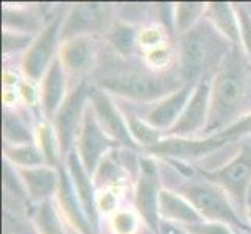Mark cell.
<instances>
[{"instance_id":"8fae6325","label":"cell","mask_w":251,"mask_h":234,"mask_svg":"<svg viewBox=\"0 0 251 234\" xmlns=\"http://www.w3.org/2000/svg\"><path fill=\"white\" fill-rule=\"evenodd\" d=\"M211 86H212V78L203 80L195 86L192 97H190L183 114L178 119V122L164 136L192 139V136L197 134L200 130H206L207 120H209Z\"/></svg>"},{"instance_id":"44dd1931","label":"cell","mask_w":251,"mask_h":234,"mask_svg":"<svg viewBox=\"0 0 251 234\" xmlns=\"http://www.w3.org/2000/svg\"><path fill=\"white\" fill-rule=\"evenodd\" d=\"M204 17L217 28L232 46L240 44L239 19L234 6L226 2H211L206 3Z\"/></svg>"},{"instance_id":"cb8c5ba5","label":"cell","mask_w":251,"mask_h":234,"mask_svg":"<svg viewBox=\"0 0 251 234\" xmlns=\"http://www.w3.org/2000/svg\"><path fill=\"white\" fill-rule=\"evenodd\" d=\"M2 17L3 30L31 34L41 27L39 14H36L33 10H11V8L5 6L2 11Z\"/></svg>"},{"instance_id":"4316f807","label":"cell","mask_w":251,"mask_h":234,"mask_svg":"<svg viewBox=\"0 0 251 234\" xmlns=\"http://www.w3.org/2000/svg\"><path fill=\"white\" fill-rule=\"evenodd\" d=\"M38 141H39L38 145L41 152L46 156L47 166L58 167V161L61 159V153H59L58 137H56L53 125L49 122L41 124L38 128Z\"/></svg>"},{"instance_id":"d6986e66","label":"cell","mask_w":251,"mask_h":234,"mask_svg":"<svg viewBox=\"0 0 251 234\" xmlns=\"http://www.w3.org/2000/svg\"><path fill=\"white\" fill-rule=\"evenodd\" d=\"M17 173L27 190L28 198L34 202L51 200V195L58 192L59 186V169L51 166H41L31 169H17Z\"/></svg>"},{"instance_id":"603a6c76","label":"cell","mask_w":251,"mask_h":234,"mask_svg":"<svg viewBox=\"0 0 251 234\" xmlns=\"http://www.w3.org/2000/svg\"><path fill=\"white\" fill-rule=\"evenodd\" d=\"M5 161L13 164L17 169H31L46 166V156L41 152L39 145L24 144V145H5L3 147Z\"/></svg>"},{"instance_id":"484cf974","label":"cell","mask_w":251,"mask_h":234,"mask_svg":"<svg viewBox=\"0 0 251 234\" xmlns=\"http://www.w3.org/2000/svg\"><path fill=\"white\" fill-rule=\"evenodd\" d=\"M206 13V3L198 2H181L175 6V16H173V22H175V30L179 34H184L194 27L195 24L200 22Z\"/></svg>"},{"instance_id":"7c38bea8","label":"cell","mask_w":251,"mask_h":234,"mask_svg":"<svg viewBox=\"0 0 251 234\" xmlns=\"http://www.w3.org/2000/svg\"><path fill=\"white\" fill-rule=\"evenodd\" d=\"M89 105L92 106L101 128L114 139L119 145L128 149H137V142L133 139L131 131L126 122V117L120 114L109 94L101 91L97 86H91L89 91Z\"/></svg>"},{"instance_id":"5bb4252c","label":"cell","mask_w":251,"mask_h":234,"mask_svg":"<svg viewBox=\"0 0 251 234\" xmlns=\"http://www.w3.org/2000/svg\"><path fill=\"white\" fill-rule=\"evenodd\" d=\"M67 75L83 77L92 71L97 61V44L92 36H78L63 41L58 52Z\"/></svg>"},{"instance_id":"9c48e42d","label":"cell","mask_w":251,"mask_h":234,"mask_svg":"<svg viewBox=\"0 0 251 234\" xmlns=\"http://www.w3.org/2000/svg\"><path fill=\"white\" fill-rule=\"evenodd\" d=\"M119 144L101 128L100 122L91 105L86 106L83 124L80 128L78 137H76V149L78 158L83 167L88 170L89 175L94 178L101 161L106 158V155L112 152Z\"/></svg>"},{"instance_id":"e0dca14e","label":"cell","mask_w":251,"mask_h":234,"mask_svg":"<svg viewBox=\"0 0 251 234\" xmlns=\"http://www.w3.org/2000/svg\"><path fill=\"white\" fill-rule=\"evenodd\" d=\"M66 78L67 74L64 67L56 58L49 71L41 80V91H39V102L42 112L47 120H53L58 109L61 108L67 97V86H66Z\"/></svg>"},{"instance_id":"2e32d148","label":"cell","mask_w":251,"mask_h":234,"mask_svg":"<svg viewBox=\"0 0 251 234\" xmlns=\"http://www.w3.org/2000/svg\"><path fill=\"white\" fill-rule=\"evenodd\" d=\"M66 162V167L69 175L72 178V183L75 187V192L78 195L80 202L83 205V209L88 215V219L92 225L94 231L97 233L99 230V202L97 195H95V184L92 183L94 178L83 167V164L78 158V153L72 150L69 153Z\"/></svg>"},{"instance_id":"30bf717a","label":"cell","mask_w":251,"mask_h":234,"mask_svg":"<svg viewBox=\"0 0 251 234\" xmlns=\"http://www.w3.org/2000/svg\"><path fill=\"white\" fill-rule=\"evenodd\" d=\"M161 181L158 166L151 158L139 159V177L134 189V206L147 227L159 234L161 217H159V194Z\"/></svg>"},{"instance_id":"d6a6232c","label":"cell","mask_w":251,"mask_h":234,"mask_svg":"<svg viewBox=\"0 0 251 234\" xmlns=\"http://www.w3.org/2000/svg\"><path fill=\"white\" fill-rule=\"evenodd\" d=\"M189 234H236V230L220 222H201L184 228Z\"/></svg>"},{"instance_id":"7a4b0ae2","label":"cell","mask_w":251,"mask_h":234,"mask_svg":"<svg viewBox=\"0 0 251 234\" xmlns=\"http://www.w3.org/2000/svg\"><path fill=\"white\" fill-rule=\"evenodd\" d=\"M247 88V71L239 47L234 46L212 78L207 133H217L236 122L240 106L244 105Z\"/></svg>"},{"instance_id":"4dcf8cb0","label":"cell","mask_w":251,"mask_h":234,"mask_svg":"<svg viewBox=\"0 0 251 234\" xmlns=\"http://www.w3.org/2000/svg\"><path fill=\"white\" fill-rule=\"evenodd\" d=\"M234 10L239 19L240 44L244 47L248 58L251 59V14L247 11V8L244 5H234Z\"/></svg>"},{"instance_id":"277c9868","label":"cell","mask_w":251,"mask_h":234,"mask_svg":"<svg viewBox=\"0 0 251 234\" xmlns=\"http://www.w3.org/2000/svg\"><path fill=\"white\" fill-rule=\"evenodd\" d=\"M251 134V112L237 119L229 127L220 131L209 134L204 139H181V137H162V139L151 147L150 153L161 156V158L176 161H192L200 159L215 150L229 145L239 139Z\"/></svg>"},{"instance_id":"e575fe53","label":"cell","mask_w":251,"mask_h":234,"mask_svg":"<svg viewBox=\"0 0 251 234\" xmlns=\"http://www.w3.org/2000/svg\"><path fill=\"white\" fill-rule=\"evenodd\" d=\"M245 214H247V219L250 220L251 223V189L248 192V197H247V203H245Z\"/></svg>"},{"instance_id":"6da1fadb","label":"cell","mask_w":251,"mask_h":234,"mask_svg":"<svg viewBox=\"0 0 251 234\" xmlns=\"http://www.w3.org/2000/svg\"><path fill=\"white\" fill-rule=\"evenodd\" d=\"M232 47L234 46L203 17L179 36L178 75L183 83L194 86L207 78H214Z\"/></svg>"},{"instance_id":"9a60e30c","label":"cell","mask_w":251,"mask_h":234,"mask_svg":"<svg viewBox=\"0 0 251 234\" xmlns=\"http://www.w3.org/2000/svg\"><path fill=\"white\" fill-rule=\"evenodd\" d=\"M195 86L184 83L178 91L170 94L169 97L159 100L154 105L149 114L145 116V122L154 130H158L162 134H166L169 130L175 127L178 119L183 114L186 105L192 97Z\"/></svg>"},{"instance_id":"ac0fdd59","label":"cell","mask_w":251,"mask_h":234,"mask_svg":"<svg viewBox=\"0 0 251 234\" xmlns=\"http://www.w3.org/2000/svg\"><path fill=\"white\" fill-rule=\"evenodd\" d=\"M56 195H58L59 208L63 209L69 223L81 234H94L95 231L88 219V215H86L83 209V205L80 202L78 195L75 192L72 178L69 175L66 166L59 167V186H58Z\"/></svg>"},{"instance_id":"7402d4cb","label":"cell","mask_w":251,"mask_h":234,"mask_svg":"<svg viewBox=\"0 0 251 234\" xmlns=\"http://www.w3.org/2000/svg\"><path fill=\"white\" fill-rule=\"evenodd\" d=\"M2 136L5 145L34 144V134L25 119L16 111L5 108L2 119Z\"/></svg>"},{"instance_id":"ba28073f","label":"cell","mask_w":251,"mask_h":234,"mask_svg":"<svg viewBox=\"0 0 251 234\" xmlns=\"http://www.w3.org/2000/svg\"><path fill=\"white\" fill-rule=\"evenodd\" d=\"M64 24V16L58 14L50 19L42 31L34 38L33 44L25 52L22 58V71L28 81H39L46 75L51 63L58 58L59 52L58 42L61 41V30Z\"/></svg>"},{"instance_id":"d590c367","label":"cell","mask_w":251,"mask_h":234,"mask_svg":"<svg viewBox=\"0 0 251 234\" xmlns=\"http://www.w3.org/2000/svg\"><path fill=\"white\" fill-rule=\"evenodd\" d=\"M236 234H245L244 231H240V230H236Z\"/></svg>"},{"instance_id":"83f0119b","label":"cell","mask_w":251,"mask_h":234,"mask_svg":"<svg viewBox=\"0 0 251 234\" xmlns=\"http://www.w3.org/2000/svg\"><path fill=\"white\" fill-rule=\"evenodd\" d=\"M126 122L129 127V131H131L133 139L137 142L139 147H144V149H151V147L156 145L164 134L158 130H154L153 127H150L145 120H141L134 116H128L126 117Z\"/></svg>"},{"instance_id":"1f68e13d","label":"cell","mask_w":251,"mask_h":234,"mask_svg":"<svg viewBox=\"0 0 251 234\" xmlns=\"http://www.w3.org/2000/svg\"><path fill=\"white\" fill-rule=\"evenodd\" d=\"M112 230L116 234H133L137 228V219L129 211H117L112 215Z\"/></svg>"},{"instance_id":"d4e9b609","label":"cell","mask_w":251,"mask_h":234,"mask_svg":"<svg viewBox=\"0 0 251 234\" xmlns=\"http://www.w3.org/2000/svg\"><path fill=\"white\" fill-rule=\"evenodd\" d=\"M33 220L34 227L38 230V234H66L58 209L51 200L41 202L36 206Z\"/></svg>"},{"instance_id":"4fadbf2b","label":"cell","mask_w":251,"mask_h":234,"mask_svg":"<svg viewBox=\"0 0 251 234\" xmlns=\"http://www.w3.org/2000/svg\"><path fill=\"white\" fill-rule=\"evenodd\" d=\"M109 19L108 5L101 3H78L66 16L61 41L78 36H91L92 33L106 28Z\"/></svg>"},{"instance_id":"ffe728a7","label":"cell","mask_w":251,"mask_h":234,"mask_svg":"<svg viewBox=\"0 0 251 234\" xmlns=\"http://www.w3.org/2000/svg\"><path fill=\"white\" fill-rule=\"evenodd\" d=\"M159 217L164 222L175 223L183 228L206 222L189 200L169 189H162L159 194Z\"/></svg>"},{"instance_id":"f546056e","label":"cell","mask_w":251,"mask_h":234,"mask_svg":"<svg viewBox=\"0 0 251 234\" xmlns=\"http://www.w3.org/2000/svg\"><path fill=\"white\" fill-rule=\"evenodd\" d=\"M33 34L27 33H19V31H11V30H3L2 33V52L3 55H10L13 52L27 49L33 44Z\"/></svg>"},{"instance_id":"3957f363","label":"cell","mask_w":251,"mask_h":234,"mask_svg":"<svg viewBox=\"0 0 251 234\" xmlns=\"http://www.w3.org/2000/svg\"><path fill=\"white\" fill-rule=\"evenodd\" d=\"M183 84L184 83L178 74L137 69V71H120L101 77L97 81V88L133 102L158 103L178 91Z\"/></svg>"},{"instance_id":"8992f818","label":"cell","mask_w":251,"mask_h":234,"mask_svg":"<svg viewBox=\"0 0 251 234\" xmlns=\"http://www.w3.org/2000/svg\"><path fill=\"white\" fill-rule=\"evenodd\" d=\"M200 177L223 189L229 200L245 212L247 197L251 189V139L242 144V149L228 164L220 169H198Z\"/></svg>"},{"instance_id":"f1b7e54d","label":"cell","mask_w":251,"mask_h":234,"mask_svg":"<svg viewBox=\"0 0 251 234\" xmlns=\"http://www.w3.org/2000/svg\"><path fill=\"white\" fill-rule=\"evenodd\" d=\"M109 42L119 55L128 56L133 53L136 47V31L129 25L119 24L111 30Z\"/></svg>"},{"instance_id":"836d02e7","label":"cell","mask_w":251,"mask_h":234,"mask_svg":"<svg viewBox=\"0 0 251 234\" xmlns=\"http://www.w3.org/2000/svg\"><path fill=\"white\" fill-rule=\"evenodd\" d=\"M159 234H189L183 227L170 222H164L161 220V227H159Z\"/></svg>"},{"instance_id":"52a82bcc","label":"cell","mask_w":251,"mask_h":234,"mask_svg":"<svg viewBox=\"0 0 251 234\" xmlns=\"http://www.w3.org/2000/svg\"><path fill=\"white\" fill-rule=\"evenodd\" d=\"M89 91L91 86L86 81H81L67 94V97L61 108L55 114L51 125L55 128V133L58 137L59 153L61 159L66 161L69 153L72 152V147L76 142L80 128L83 124V116L86 111V103L89 102Z\"/></svg>"},{"instance_id":"5b68a950","label":"cell","mask_w":251,"mask_h":234,"mask_svg":"<svg viewBox=\"0 0 251 234\" xmlns=\"http://www.w3.org/2000/svg\"><path fill=\"white\" fill-rule=\"evenodd\" d=\"M178 194L189 200L206 222L226 223L244 233L251 231V225L240 219L226 192L211 181L204 178L189 180L179 186Z\"/></svg>"}]
</instances>
